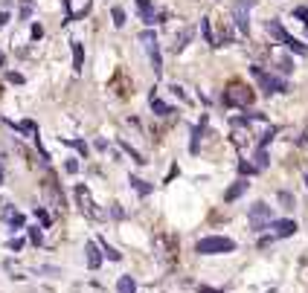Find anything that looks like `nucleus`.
I'll return each instance as SVG.
<instances>
[{"mask_svg":"<svg viewBox=\"0 0 308 293\" xmlns=\"http://www.w3.org/2000/svg\"><path fill=\"white\" fill-rule=\"evenodd\" d=\"M265 29H268V35H271V38H276L279 44H285L291 52H297V55H308V47H306V44H303V41H297L294 35H288V29H285V26H282L276 17L265 23Z\"/></svg>","mask_w":308,"mask_h":293,"instance_id":"f257e3e1","label":"nucleus"},{"mask_svg":"<svg viewBox=\"0 0 308 293\" xmlns=\"http://www.w3.org/2000/svg\"><path fill=\"white\" fill-rule=\"evenodd\" d=\"M233 250H236V241L224 238V235H206L195 244V253H201V256H221V253H233Z\"/></svg>","mask_w":308,"mask_h":293,"instance_id":"f03ea898","label":"nucleus"},{"mask_svg":"<svg viewBox=\"0 0 308 293\" xmlns=\"http://www.w3.org/2000/svg\"><path fill=\"white\" fill-rule=\"evenodd\" d=\"M253 99H256V93L247 85H239V82L224 90V104H230V107H247V104H253Z\"/></svg>","mask_w":308,"mask_h":293,"instance_id":"7ed1b4c3","label":"nucleus"},{"mask_svg":"<svg viewBox=\"0 0 308 293\" xmlns=\"http://www.w3.org/2000/svg\"><path fill=\"white\" fill-rule=\"evenodd\" d=\"M247 221H250V229L253 232H262V229H268V226L274 224V212L268 203H253V206L247 209Z\"/></svg>","mask_w":308,"mask_h":293,"instance_id":"20e7f679","label":"nucleus"},{"mask_svg":"<svg viewBox=\"0 0 308 293\" xmlns=\"http://www.w3.org/2000/svg\"><path fill=\"white\" fill-rule=\"evenodd\" d=\"M250 73H253V76H256L259 79V87H262V90H265V93H268V96H271V93H288V82H285V79H279V76H271V73H265V70L259 67H250Z\"/></svg>","mask_w":308,"mask_h":293,"instance_id":"39448f33","label":"nucleus"},{"mask_svg":"<svg viewBox=\"0 0 308 293\" xmlns=\"http://www.w3.org/2000/svg\"><path fill=\"white\" fill-rule=\"evenodd\" d=\"M76 200H79V209L85 212L87 218H93V221H105V218H108L105 212L96 209V203H93V197H90L87 186H76Z\"/></svg>","mask_w":308,"mask_h":293,"instance_id":"423d86ee","label":"nucleus"},{"mask_svg":"<svg viewBox=\"0 0 308 293\" xmlns=\"http://www.w3.org/2000/svg\"><path fill=\"white\" fill-rule=\"evenodd\" d=\"M253 6H256V0H236L233 3V20L244 35L250 32V9Z\"/></svg>","mask_w":308,"mask_h":293,"instance_id":"0eeeda50","label":"nucleus"},{"mask_svg":"<svg viewBox=\"0 0 308 293\" xmlns=\"http://www.w3.org/2000/svg\"><path fill=\"white\" fill-rule=\"evenodd\" d=\"M271 229H274L276 238H291L294 232H297V221H288V218H285V221H274Z\"/></svg>","mask_w":308,"mask_h":293,"instance_id":"6e6552de","label":"nucleus"},{"mask_svg":"<svg viewBox=\"0 0 308 293\" xmlns=\"http://www.w3.org/2000/svg\"><path fill=\"white\" fill-rule=\"evenodd\" d=\"M85 259H87V267L90 270H99V264H102V253H99V247L93 241L85 244Z\"/></svg>","mask_w":308,"mask_h":293,"instance_id":"1a4fd4ad","label":"nucleus"},{"mask_svg":"<svg viewBox=\"0 0 308 293\" xmlns=\"http://www.w3.org/2000/svg\"><path fill=\"white\" fill-rule=\"evenodd\" d=\"M247 189H250V183H247V180L241 177V180H236V183H233L230 189L224 192V200H227V203H233V200H239V197H241V195H244Z\"/></svg>","mask_w":308,"mask_h":293,"instance_id":"9d476101","label":"nucleus"},{"mask_svg":"<svg viewBox=\"0 0 308 293\" xmlns=\"http://www.w3.org/2000/svg\"><path fill=\"white\" fill-rule=\"evenodd\" d=\"M128 183H131V189L137 192L140 197H149V195L154 192V183H146L143 177H128Z\"/></svg>","mask_w":308,"mask_h":293,"instance_id":"9b49d317","label":"nucleus"},{"mask_svg":"<svg viewBox=\"0 0 308 293\" xmlns=\"http://www.w3.org/2000/svg\"><path fill=\"white\" fill-rule=\"evenodd\" d=\"M117 291L120 293H137V282H134V276H120Z\"/></svg>","mask_w":308,"mask_h":293,"instance_id":"f8f14e48","label":"nucleus"},{"mask_svg":"<svg viewBox=\"0 0 308 293\" xmlns=\"http://www.w3.org/2000/svg\"><path fill=\"white\" fill-rule=\"evenodd\" d=\"M82 64H85V50H82L79 41H73V67L82 70Z\"/></svg>","mask_w":308,"mask_h":293,"instance_id":"ddd939ff","label":"nucleus"},{"mask_svg":"<svg viewBox=\"0 0 308 293\" xmlns=\"http://www.w3.org/2000/svg\"><path fill=\"white\" fill-rule=\"evenodd\" d=\"M152 110L157 113V116H169V113H171V107H169V104H166V102H160V99H157L154 93H152Z\"/></svg>","mask_w":308,"mask_h":293,"instance_id":"4468645a","label":"nucleus"},{"mask_svg":"<svg viewBox=\"0 0 308 293\" xmlns=\"http://www.w3.org/2000/svg\"><path fill=\"white\" fill-rule=\"evenodd\" d=\"M189 38H192V29H183V32H180V35H177V38H174V44H171V50H174V52H180V50H183V47H186V41H189Z\"/></svg>","mask_w":308,"mask_h":293,"instance_id":"2eb2a0df","label":"nucleus"},{"mask_svg":"<svg viewBox=\"0 0 308 293\" xmlns=\"http://www.w3.org/2000/svg\"><path fill=\"white\" fill-rule=\"evenodd\" d=\"M204 122H206V119H204ZM204 122L192 128V145H189V151H192V154H198V139H201V134H204Z\"/></svg>","mask_w":308,"mask_h":293,"instance_id":"dca6fc26","label":"nucleus"},{"mask_svg":"<svg viewBox=\"0 0 308 293\" xmlns=\"http://www.w3.org/2000/svg\"><path fill=\"white\" fill-rule=\"evenodd\" d=\"M201 32H204L206 44H212V47H218V44H215V38H212V26H209V17H201Z\"/></svg>","mask_w":308,"mask_h":293,"instance_id":"f3484780","label":"nucleus"},{"mask_svg":"<svg viewBox=\"0 0 308 293\" xmlns=\"http://www.w3.org/2000/svg\"><path fill=\"white\" fill-rule=\"evenodd\" d=\"M268 163H271V160H268V148H256V169L259 172H265Z\"/></svg>","mask_w":308,"mask_h":293,"instance_id":"a211bd4d","label":"nucleus"},{"mask_svg":"<svg viewBox=\"0 0 308 293\" xmlns=\"http://www.w3.org/2000/svg\"><path fill=\"white\" fill-rule=\"evenodd\" d=\"M149 55H152V64H154V76H160V73H163V61H160V47H154Z\"/></svg>","mask_w":308,"mask_h":293,"instance_id":"6ab92c4d","label":"nucleus"},{"mask_svg":"<svg viewBox=\"0 0 308 293\" xmlns=\"http://www.w3.org/2000/svg\"><path fill=\"white\" fill-rule=\"evenodd\" d=\"M276 67H279V73H291V70H294V61L288 58V55H279V58H276Z\"/></svg>","mask_w":308,"mask_h":293,"instance_id":"aec40b11","label":"nucleus"},{"mask_svg":"<svg viewBox=\"0 0 308 293\" xmlns=\"http://www.w3.org/2000/svg\"><path fill=\"white\" fill-rule=\"evenodd\" d=\"M61 142H64V145H70V148H76L82 157H87V145L82 142V139H61Z\"/></svg>","mask_w":308,"mask_h":293,"instance_id":"412c9836","label":"nucleus"},{"mask_svg":"<svg viewBox=\"0 0 308 293\" xmlns=\"http://www.w3.org/2000/svg\"><path fill=\"white\" fill-rule=\"evenodd\" d=\"M15 128H17V131H23V134H29V137H35V139H38V128H35V122H29V119H26V122H20V125H15Z\"/></svg>","mask_w":308,"mask_h":293,"instance_id":"4be33fe9","label":"nucleus"},{"mask_svg":"<svg viewBox=\"0 0 308 293\" xmlns=\"http://www.w3.org/2000/svg\"><path fill=\"white\" fill-rule=\"evenodd\" d=\"M99 244H102L105 256H108V259H111V261H120V259H122V253H120V250H114V247H111V244H108V241H99Z\"/></svg>","mask_w":308,"mask_h":293,"instance_id":"5701e85b","label":"nucleus"},{"mask_svg":"<svg viewBox=\"0 0 308 293\" xmlns=\"http://www.w3.org/2000/svg\"><path fill=\"white\" fill-rule=\"evenodd\" d=\"M276 197H279V203H282V209H294V195H291V192H279Z\"/></svg>","mask_w":308,"mask_h":293,"instance_id":"b1692460","label":"nucleus"},{"mask_svg":"<svg viewBox=\"0 0 308 293\" xmlns=\"http://www.w3.org/2000/svg\"><path fill=\"white\" fill-rule=\"evenodd\" d=\"M6 218H9V226H12V229H20V226H23V215H12V212H9V215H6Z\"/></svg>","mask_w":308,"mask_h":293,"instance_id":"393cba45","label":"nucleus"},{"mask_svg":"<svg viewBox=\"0 0 308 293\" xmlns=\"http://www.w3.org/2000/svg\"><path fill=\"white\" fill-rule=\"evenodd\" d=\"M122 148H125V151H128V154H131V160H134V163H146V160H143V154H140L137 148H131V145H128V142H122Z\"/></svg>","mask_w":308,"mask_h":293,"instance_id":"a878e982","label":"nucleus"},{"mask_svg":"<svg viewBox=\"0 0 308 293\" xmlns=\"http://www.w3.org/2000/svg\"><path fill=\"white\" fill-rule=\"evenodd\" d=\"M239 172H241V174H247V177H250V174H256L259 169H256V163H239Z\"/></svg>","mask_w":308,"mask_h":293,"instance_id":"bb28decb","label":"nucleus"},{"mask_svg":"<svg viewBox=\"0 0 308 293\" xmlns=\"http://www.w3.org/2000/svg\"><path fill=\"white\" fill-rule=\"evenodd\" d=\"M294 17H300V20L306 23V29H308V9L306 6H297V9H294Z\"/></svg>","mask_w":308,"mask_h":293,"instance_id":"cd10ccee","label":"nucleus"},{"mask_svg":"<svg viewBox=\"0 0 308 293\" xmlns=\"http://www.w3.org/2000/svg\"><path fill=\"white\" fill-rule=\"evenodd\" d=\"M111 15H114V23H117V26H122V23H125V12H122L120 6H114V12H111Z\"/></svg>","mask_w":308,"mask_h":293,"instance_id":"c85d7f7f","label":"nucleus"},{"mask_svg":"<svg viewBox=\"0 0 308 293\" xmlns=\"http://www.w3.org/2000/svg\"><path fill=\"white\" fill-rule=\"evenodd\" d=\"M35 218H38V221H41V224H44V226L50 224V215H47V212H44V209H41V206L35 209Z\"/></svg>","mask_w":308,"mask_h":293,"instance_id":"c756f323","label":"nucleus"},{"mask_svg":"<svg viewBox=\"0 0 308 293\" xmlns=\"http://www.w3.org/2000/svg\"><path fill=\"white\" fill-rule=\"evenodd\" d=\"M64 169H67L70 174H76V172H79V163H76V160H67V163H64Z\"/></svg>","mask_w":308,"mask_h":293,"instance_id":"7c9ffc66","label":"nucleus"},{"mask_svg":"<svg viewBox=\"0 0 308 293\" xmlns=\"http://www.w3.org/2000/svg\"><path fill=\"white\" fill-rule=\"evenodd\" d=\"M29 238H32L35 244H41V229H38V226H32V229H29Z\"/></svg>","mask_w":308,"mask_h":293,"instance_id":"2f4dec72","label":"nucleus"},{"mask_svg":"<svg viewBox=\"0 0 308 293\" xmlns=\"http://www.w3.org/2000/svg\"><path fill=\"white\" fill-rule=\"evenodd\" d=\"M111 218H122V209H120V203H111Z\"/></svg>","mask_w":308,"mask_h":293,"instance_id":"473e14b6","label":"nucleus"},{"mask_svg":"<svg viewBox=\"0 0 308 293\" xmlns=\"http://www.w3.org/2000/svg\"><path fill=\"white\" fill-rule=\"evenodd\" d=\"M20 247H23V241H20V238H12V241H9V250H15V253L20 250Z\"/></svg>","mask_w":308,"mask_h":293,"instance_id":"72a5a7b5","label":"nucleus"},{"mask_svg":"<svg viewBox=\"0 0 308 293\" xmlns=\"http://www.w3.org/2000/svg\"><path fill=\"white\" fill-rule=\"evenodd\" d=\"M9 82H15V85H23V76H20V73H9Z\"/></svg>","mask_w":308,"mask_h":293,"instance_id":"f704fd0d","label":"nucleus"},{"mask_svg":"<svg viewBox=\"0 0 308 293\" xmlns=\"http://www.w3.org/2000/svg\"><path fill=\"white\" fill-rule=\"evenodd\" d=\"M41 35H44V29H41V23H35V26H32V38H35V41H38Z\"/></svg>","mask_w":308,"mask_h":293,"instance_id":"c9c22d12","label":"nucleus"},{"mask_svg":"<svg viewBox=\"0 0 308 293\" xmlns=\"http://www.w3.org/2000/svg\"><path fill=\"white\" fill-rule=\"evenodd\" d=\"M137 6H140V12H146V9H152V0H137Z\"/></svg>","mask_w":308,"mask_h":293,"instance_id":"e433bc0d","label":"nucleus"},{"mask_svg":"<svg viewBox=\"0 0 308 293\" xmlns=\"http://www.w3.org/2000/svg\"><path fill=\"white\" fill-rule=\"evenodd\" d=\"M96 151H108V142H105V139H96Z\"/></svg>","mask_w":308,"mask_h":293,"instance_id":"4c0bfd02","label":"nucleus"},{"mask_svg":"<svg viewBox=\"0 0 308 293\" xmlns=\"http://www.w3.org/2000/svg\"><path fill=\"white\" fill-rule=\"evenodd\" d=\"M201 293H224V291H212V288H201Z\"/></svg>","mask_w":308,"mask_h":293,"instance_id":"58836bf2","label":"nucleus"},{"mask_svg":"<svg viewBox=\"0 0 308 293\" xmlns=\"http://www.w3.org/2000/svg\"><path fill=\"white\" fill-rule=\"evenodd\" d=\"M0 183H3V166H0Z\"/></svg>","mask_w":308,"mask_h":293,"instance_id":"ea45409f","label":"nucleus"},{"mask_svg":"<svg viewBox=\"0 0 308 293\" xmlns=\"http://www.w3.org/2000/svg\"><path fill=\"white\" fill-rule=\"evenodd\" d=\"M306 186H308V174H306Z\"/></svg>","mask_w":308,"mask_h":293,"instance_id":"a19ab883","label":"nucleus"},{"mask_svg":"<svg viewBox=\"0 0 308 293\" xmlns=\"http://www.w3.org/2000/svg\"><path fill=\"white\" fill-rule=\"evenodd\" d=\"M0 64H3V55H0Z\"/></svg>","mask_w":308,"mask_h":293,"instance_id":"79ce46f5","label":"nucleus"}]
</instances>
